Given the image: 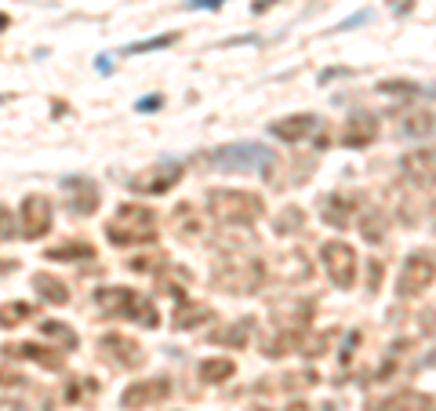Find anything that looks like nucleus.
I'll list each match as a JSON object with an SVG mask.
<instances>
[{
	"label": "nucleus",
	"mask_w": 436,
	"mask_h": 411,
	"mask_svg": "<svg viewBox=\"0 0 436 411\" xmlns=\"http://www.w3.org/2000/svg\"><path fill=\"white\" fill-rule=\"evenodd\" d=\"M106 237L117 248H138L157 240V211L146 204H120L117 215L106 222Z\"/></svg>",
	"instance_id": "nucleus-1"
},
{
	"label": "nucleus",
	"mask_w": 436,
	"mask_h": 411,
	"mask_svg": "<svg viewBox=\"0 0 436 411\" xmlns=\"http://www.w3.org/2000/svg\"><path fill=\"white\" fill-rule=\"evenodd\" d=\"M208 211L226 226H251L265 215V204L251 189H233V186H218L208 189Z\"/></svg>",
	"instance_id": "nucleus-2"
},
{
	"label": "nucleus",
	"mask_w": 436,
	"mask_h": 411,
	"mask_svg": "<svg viewBox=\"0 0 436 411\" xmlns=\"http://www.w3.org/2000/svg\"><path fill=\"white\" fill-rule=\"evenodd\" d=\"M215 168L222 171H259L265 182H276V171H280V160L269 146L259 143H233V146H222L215 149Z\"/></svg>",
	"instance_id": "nucleus-3"
},
{
	"label": "nucleus",
	"mask_w": 436,
	"mask_h": 411,
	"mask_svg": "<svg viewBox=\"0 0 436 411\" xmlns=\"http://www.w3.org/2000/svg\"><path fill=\"white\" fill-rule=\"evenodd\" d=\"M95 306H98L102 313H120V317H131V320H138L142 328H157V324H160L157 306H153L149 299H142L138 291H131V288H117V284L98 288V291H95Z\"/></svg>",
	"instance_id": "nucleus-4"
},
{
	"label": "nucleus",
	"mask_w": 436,
	"mask_h": 411,
	"mask_svg": "<svg viewBox=\"0 0 436 411\" xmlns=\"http://www.w3.org/2000/svg\"><path fill=\"white\" fill-rule=\"evenodd\" d=\"M211 280L222 291H233V295H254L265 284V266L259 259H233V262H222L215 266Z\"/></svg>",
	"instance_id": "nucleus-5"
},
{
	"label": "nucleus",
	"mask_w": 436,
	"mask_h": 411,
	"mask_svg": "<svg viewBox=\"0 0 436 411\" xmlns=\"http://www.w3.org/2000/svg\"><path fill=\"white\" fill-rule=\"evenodd\" d=\"M320 262H324L331 284L349 291L356 284V251L349 248L345 240H327L324 248H320Z\"/></svg>",
	"instance_id": "nucleus-6"
},
{
	"label": "nucleus",
	"mask_w": 436,
	"mask_h": 411,
	"mask_svg": "<svg viewBox=\"0 0 436 411\" xmlns=\"http://www.w3.org/2000/svg\"><path fill=\"white\" fill-rule=\"evenodd\" d=\"M436 280V262L429 255H407L404 266H400V277H396V295H404V299H415V295L429 291V284Z\"/></svg>",
	"instance_id": "nucleus-7"
},
{
	"label": "nucleus",
	"mask_w": 436,
	"mask_h": 411,
	"mask_svg": "<svg viewBox=\"0 0 436 411\" xmlns=\"http://www.w3.org/2000/svg\"><path fill=\"white\" fill-rule=\"evenodd\" d=\"M51 226H55V208H51V200L41 197V193H30L22 200L19 208V229L25 240H41L44 233H51Z\"/></svg>",
	"instance_id": "nucleus-8"
},
{
	"label": "nucleus",
	"mask_w": 436,
	"mask_h": 411,
	"mask_svg": "<svg viewBox=\"0 0 436 411\" xmlns=\"http://www.w3.org/2000/svg\"><path fill=\"white\" fill-rule=\"evenodd\" d=\"M171 397V382L168 379H135L131 386L120 393V408L127 411H142V408H157Z\"/></svg>",
	"instance_id": "nucleus-9"
},
{
	"label": "nucleus",
	"mask_w": 436,
	"mask_h": 411,
	"mask_svg": "<svg viewBox=\"0 0 436 411\" xmlns=\"http://www.w3.org/2000/svg\"><path fill=\"white\" fill-rule=\"evenodd\" d=\"M178 178H182V164L164 160V164H153V168L138 171L131 178V189L135 193H146V197H160V193H168L171 186H178Z\"/></svg>",
	"instance_id": "nucleus-10"
},
{
	"label": "nucleus",
	"mask_w": 436,
	"mask_h": 411,
	"mask_svg": "<svg viewBox=\"0 0 436 411\" xmlns=\"http://www.w3.org/2000/svg\"><path fill=\"white\" fill-rule=\"evenodd\" d=\"M98 350L109 364L117 368H142L146 364V350L138 346L131 335H120V331H109V335L98 339Z\"/></svg>",
	"instance_id": "nucleus-11"
},
{
	"label": "nucleus",
	"mask_w": 436,
	"mask_h": 411,
	"mask_svg": "<svg viewBox=\"0 0 436 411\" xmlns=\"http://www.w3.org/2000/svg\"><path fill=\"white\" fill-rule=\"evenodd\" d=\"M400 171H404L407 182L418 186V189L436 186V146H418L411 153H404Z\"/></svg>",
	"instance_id": "nucleus-12"
},
{
	"label": "nucleus",
	"mask_w": 436,
	"mask_h": 411,
	"mask_svg": "<svg viewBox=\"0 0 436 411\" xmlns=\"http://www.w3.org/2000/svg\"><path fill=\"white\" fill-rule=\"evenodd\" d=\"M375 138H378V117L375 113H353V117L345 120V127H342L338 143L345 149H364V146L375 143Z\"/></svg>",
	"instance_id": "nucleus-13"
},
{
	"label": "nucleus",
	"mask_w": 436,
	"mask_h": 411,
	"mask_svg": "<svg viewBox=\"0 0 436 411\" xmlns=\"http://www.w3.org/2000/svg\"><path fill=\"white\" fill-rule=\"evenodd\" d=\"M62 186H66V193H69V215H95V208H98V186L91 182V178L73 175Z\"/></svg>",
	"instance_id": "nucleus-14"
},
{
	"label": "nucleus",
	"mask_w": 436,
	"mask_h": 411,
	"mask_svg": "<svg viewBox=\"0 0 436 411\" xmlns=\"http://www.w3.org/2000/svg\"><path fill=\"white\" fill-rule=\"evenodd\" d=\"M0 350H4V357L36 361L41 368H47V371H58L62 364H66V357H62V353H51V346H36V342H8V346H0Z\"/></svg>",
	"instance_id": "nucleus-15"
},
{
	"label": "nucleus",
	"mask_w": 436,
	"mask_h": 411,
	"mask_svg": "<svg viewBox=\"0 0 436 411\" xmlns=\"http://www.w3.org/2000/svg\"><path fill=\"white\" fill-rule=\"evenodd\" d=\"M251 335H254L251 317H240V320H229V324H222L218 331H211V342L222 346V350H248Z\"/></svg>",
	"instance_id": "nucleus-16"
},
{
	"label": "nucleus",
	"mask_w": 436,
	"mask_h": 411,
	"mask_svg": "<svg viewBox=\"0 0 436 411\" xmlns=\"http://www.w3.org/2000/svg\"><path fill=\"white\" fill-rule=\"evenodd\" d=\"M313 127H316L313 113H291V117L273 124V135L280 138V143H302L305 135H313Z\"/></svg>",
	"instance_id": "nucleus-17"
},
{
	"label": "nucleus",
	"mask_w": 436,
	"mask_h": 411,
	"mask_svg": "<svg viewBox=\"0 0 436 411\" xmlns=\"http://www.w3.org/2000/svg\"><path fill=\"white\" fill-rule=\"evenodd\" d=\"M276 277L284 280V284H305V280L313 277V266L305 259V251H287L284 259L276 262Z\"/></svg>",
	"instance_id": "nucleus-18"
},
{
	"label": "nucleus",
	"mask_w": 436,
	"mask_h": 411,
	"mask_svg": "<svg viewBox=\"0 0 436 411\" xmlns=\"http://www.w3.org/2000/svg\"><path fill=\"white\" fill-rule=\"evenodd\" d=\"M204 320H215V310L208 302H182L175 310V320H171V328L175 331H193V328H200Z\"/></svg>",
	"instance_id": "nucleus-19"
},
{
	"label": "nucleus",
	"mask_w": 436,
	"mask_h": 411,
	"mask_svg": "<svg viewBox=\"0 0 436 411\" xmlns=\"http://www.w3.org/2000/svg\"><path fill=\"white\" fill-rule=\"evenodd\" d=\"M47 262H91L95 259V248L87 240H66V244H55V248L44 251Z\"/></svg>",
	"instance_id": "nucleus-20"
},
{
	"label": "nucleus",
	"mask_w": 436,
	"mask_h": 411,
	"mask_svg": "<svg viewBox=\"0 0 436 411\" xmlns=\"http://www.w3.org/2000/svg\"><path fill=\"white\" fill-rule=\"evenodd\" d=\"M33 288L41 291V299L51 302V306H66V302H69L66 280H58V277H51V273H36V277H33Z\"/></svg>",
	"instance_id": "nucleus-21"
},
{
	"label": "nucleus",
	"mask_w": 436,
	"mask_h": 411,
	"mask_svg": "<svg viewBox=\"0 0 436 411\" xmlns=\"http://www.w3.org/2000/svg\"><path fill=\"white\" fill-rule=\"evenodd\" d=\"M233 375H237V364L229 361V357H208V361H200V379L208 382V386L229 382Z\"/></svg>",
	"instance_id": "nucleus-22"
},
{
	"label": "nucleus",
	"mask_w": 436,
	"mask_h": 411,
	"mask_svg": "<svg viewBox=\"0 0 436 411\" xmlns=\"http://www.w3.org/2000/svg\"><path fill=\"white\" fill-rule=\"evenodd\" d=\"M160 288L164 291H171V295H182L189 284H193V273H189V269H182V266H160Z\"/></svg>",
	"instance_id": "nucleus-23"
},
{
	"label": "nucleus",
	"mask_w": 436,
	"mask_h": 411,
	"mask_svg": "<svg viewBox=\"0 0 436 411\" xmlns=\"http://www.w3.org/2000/svg\"><path fill=\"white\" fill-rule=\"evenodd\" d=\"M386 226H389V218L382 208H364V218H360V229H364V237L371 244H382V237H386Z\"/></svg>",
	"instance_id": "nucleus-24"
},
{
	"label": "nucleus",
	"mask_w": 436,
	"mask_h": 411,
	"mask_svg": "<svg viewBox=\"0 0 436 411\" xmlns=\"http://www.w3.org/2000/svg\"><path fill=\"white\" fill-rule=\"evenodd\" d=\"M349 215H353V204L345 197H327L324 200V222L327 226H335V229L349 226Z\"/></svg>",
	"instance_id": "nucleus-25"
},
{
	"label": "nucleus",
	"mask_w": 436,
	"mask_h": 411,
	"mask_svg": "<svg viewBox=\"0 0 436 411\" xmlns=\"http://www.w3.org/2000/svg\"><path fill=\"white\" fill-rule=\"evenodd\" d=\"M378 411H436V404H433V397H426V393H400L396 401H389L386 408H378Z\"/></svg>",
	"instance_id": "nucleus-26"
},
{
	"label": "nucleus",
	"mask_w": 436,
	"mask_h": 411,
	"mask_svg": "<svg viewBox=\"0 0 436 411\" xmlns=\"http://www.w3.org/2000/svg\"><path fill=\"white\" fill-rule=\"evenodd\" d=\"M302 226H305V211H302V208H294V204H287V208L276 215V222H273V229H276L280 237H291V233H298Z\"/></svg>",
	"instance_id": "nucleus-27"
},
{
	"label": "nucleus",
	"mask_w": 436,
	"mask_h": 411,
	"mask_svg": "<svg viewBox=\"0 0 436 411\" xmlns=\"http://www.w3.org/2000/svg\"><path fill=\"white\" fill-rule=\"evenodd\" d=\"M33 317V302H4L0 306V328H19Z\"/></svg>",
	"instance_id": "nucleus-28"
},
{
	"label": "nucleus",
	"mask_w": 436,
	"mask_h": 411,
	"mask_svg": "<svg viewBox=\"0 0 436 411\" xmlns=\"http://www.w3.org/2000/svg\"><path fill=\"white\" fill-rule=\"evenodd\" d=\"M302 346V331H280V335H273L265 342V357H284V353H291V350H298Z\"/></svg>",
	"instance_id": "nucleus-29"
},
{
	"label": "nucleus",
	"mask_w": 436,
	"mask_h": 411,
	"mask_svg": "<svg viewBox=\"0 0 436 411\" xmlns=\"http://www.w3.org/2000/svg\"><path fill=\"white\" fill-rule=\"evenodd\" d=\"M175 229H178L182 237L200 233V218H197V211L189 208V204H178V208H175Z\"/></svg>",
	"instance_id": "nucleus-30"
},
{
	"label": "nucleus",
	"mask_w": 436,
	"mask_h": 411,
	"mask_svg": "<svg viewBox=\"0 0 436 411\" xmlns=\"http://www.w3.org/2000/svg\"><path fill=\"white\" fill-rule=\"evenodd\" d=\"M175 41H178V33H164V36H149V41L127 44L124 51H127V55H142V51H160V48H171Z\"/></svg>",
	"instance_id": "nucleus-31"
},
{
	"label": "nucleus",
	"mask_w": 436,
	"mask_h": 411,
	"mask_svg": "<svg viewBox=\"0 0 436 411\" xmlns=\"http://www.w3.org/2000/svg\"><path fill=\"white\" fill-rule=\"evenodd\" d=\"M41 335H44V339H62V342H66V350H73V346H76V331L66 328V324H58V320H44V324H41Z\"/></svg>",
	"instance_id": "nucleus-32"
},
{
	"label": "nucleus",
	"mask_w": 436,
	"mask_h": 411,
	"mask_svg": "<svg viewBox=\"0 0 436 411\" xmlns=\"http://www.w3.org/2000/svg\"><path fill=\"white\" fill-rule=\"evenodd\" d=\"M433 124H436V120H433V113H411V117L404 120V131L418 138V135H429V131H433Z\"/></svg>",
	"instance_id": "nucleus-33"
},
{
	"label": "nucleus",
	"mask_w": 436,
	"mask_h": 411,
	"mask_svg": "<svg viewBox=\"0 0 436 411\" xmlns=\"http://www.w3.org/2000/svg\"><path fill=\"white\" fill-rule=\"evenodd\" d=\"M15 237V211L8 204H0V240H11Z\"/></svg>",
	"instance_id": "nucleus-34"
},
{
	"label": "nucleus",
	"mask_w": 436,
	"mask_h": 411,
	"mask_svg": "<svg viewBox=\"0 0 436 411\" xmlns=\"http://www.w3.org/2000/svg\"><path fill=\"white\" fill-rule=\"evenodd\" d=\"M378 92L382 95H415V84H407V81H386V84H378Z\"/></svg>",
	"instance_id": "nucleus-35"
},
{
	"label": "nucleus",
	"mask_w": 436,
	"mask_h": 411,
	"mask_svg": "<svg viewBox=\"0 0 436 411\" xmlns=\"http://www.w3.org/2000/svg\"><path fill=\"white\" fill-rule=\"evenodd\" d=\"M164 106V98L160 95H149V98H142V102H138V109H142V113H149V109H160Z\"/></svg>",
	"instance_id": "nucleus-36"
},
{
	"label": "nucleus",
	"mask_w": 436,
	"mask_h": 411,
	"mask_svg": "<svg viewBox=\"0 0 436 411\" xmlns=\"http://www.w3.org/2000/svg\"><path fill=\"white\" fill-rule=\"evenodd\" d=\"M389 8L396 11V15H407V11L415 8V0H389Z\"/></svg>",
	"instance_id": "nucleus-37"
},
{
	"label": "nucleus",
	"mask_w": 436,
	"mask_h": 411,
	"mask_svg": "<svg viewBox=\"0 0 436 411\" xmlns=\"http://www.w3.org/2000/svg\"><path fill=\"white\" fill-rule=\"evenodd\" d=\"M378 280H382V262H371V291L378 288Z\"/></svg>",
	"instance_id": "nucleus-38"
},
{
	"label": "nucleus",
	"mask_w": 436,
	"mask_h": 411,
	"mask_svg": "<svg viewBox=\"0 0 436 411\" xmlns=\"http://www.w3.org/2000/svg\"><path fill=\"white\" fill-rule=\"evenodd\" d=\"M189 4H193V8H218L222 0H189Z\"/></svg>",
	"instance_id": "nucleus-39"
},
{
	"label": "nucleus",
	"mask_w": 436,
	"mask_h": 411,
	"mask_svg": "<svg viewBox=\"0 0 436 411\" xmlns=\"http://www.w3.org/2000/svg\"><path fill=\"white\" fill-rule=\"evenodd\" d=\"M429 226L436 229V200H433V208H429Z\"/></svg>",
	"instance_id": "nucleus-40"
},
{
	"label": "nucleus",
	"mask_w": 436,
	"mask_h": 411,
	"mask_svg": "<svg viewBox=\"0 0 436 411\" xmlns=\"http://www.w3.org/2000/svg\"><path fill=\"white\" fill-rule=\"evenodd\" d=\"M287 411H309V408H305V404H291Z\"/></svg>",
	"instance_id": "nucleus-41"
},
{
	"label": "nucleus",
	"mask_w": 436,
	"mask_h": 411,
	"mask_svg": "<svg viewBox=\"0 0 436 411\" xmlns=\"http://www.w3.org/2000/svg\"><path fill=\"white\" fill-rule=\"evenodd\" d=\"M4 25H8V15H0V33H4Z\"/></svg>",
	"instance_id": "nucleus-42"
}]
</instances>
